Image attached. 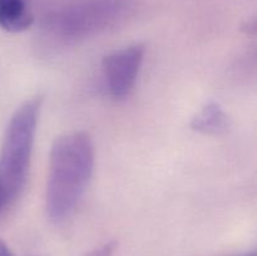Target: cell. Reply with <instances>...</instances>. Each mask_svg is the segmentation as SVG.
<instances>
[{
    "mask_svg": "<svg viewBox=\"0 0 257 256\" xmlns=\"http://www.w3.org/2000/svg\"><path fill=\"white\" fill-rule=\"evenodd\" d=\"M12 205H13L12 200H10L9 196L7 195L5 190L2 187V185H0V213L4 212V211Z\"/></svg>",
    "mask_w": 257,
    "mask_h": 256,
    "instance_id": "ba28073f",
    "label": "cell"
},
{
    "mask_svg": "<svg viewBox=\"0 0 257 256\" xmlns=\"http://www.w3.org/2000/svg\"><path fill=\"white\" fill-rule=\"evenodd\" d=\"M94 168V146L87 132H70L54 141L49 155L45 212L53 222L67 220L82 200Z\"/></svg>",
    "mask_w": 257,
    "mask_h": 256,
    "instance_id": "6da1fadb",
    "label": "cell"
},
{
    "mask_svg": "<svg viewBox=\"0 0 257 256\" xmlns=\"http://www.w3.org/2000/svg\"><path fill=\"white\" fill-rule=\"evenodd\" d=\"M231 256H257L255 251H247V252H241V253H235V255Z\"/></svg>",
    "mask_w": 257,
    "mask_h": 256,
    "instance_id": "30bf717a",
    "label": "cell"
},
{
    "mask_svg": "<svg viewBox=\"0 0 257 256\" xmlns=\"http://www.w3.org/2000/svg\"><path fill=\"white\" fill-rule=\"evenodd\" d=\"M34 22L29 0H0V28L9 33L29 29Z\"/></svg>",
    "mask_w": 257,
    "mask_h": 256,
    "instance_id": "8992f818",
    "label": "cell"
},
{
    "mask_svg": "<svg viewBox=\"0 0 257 256\" xmlns=\"http://www.w3.org/2000/svg\"><path fill=\"white\" fill-rule=\"evenodd\" d=\"M191 130L206 136L225 135L231 128V119L218 103L210 102L201 108L191 120Z\"/></svg>",
    "mask_w": 257,
    "mask_h": 256,
    "instance_id": "5b68a950",
    "label": "cell"
},
{
    "mask_svg": "<svg viewBox=\"0 0 257 256\" xmlns=\"http://www.w3.org/2000/svg\"><path fill=\"white\" fill-rule=\"evenodd\" d=\"M118 0H89L70 7L50 19L49 29L59 39L75 40L103 29L119 15Z\"/></svg>",
    "mask_w": 257,
    "mask_h": 256,
    "instance_id": "3957f363",
    "label": "cell"
},
{
    "mask_svg": "<svg viewBox=\"0 0 257 256\" xmlns=\"http://www.w3.org/2000/svg\"><path fill=\"white\" fill-rule=\"evenodd\" d=\"M43 95L23 102L13 113L0 148V185L14 203L24 190L32 161Z\"/></svg>",
    "mask_w": 257,
    "mask_h": 256,
    "instance_id": "7a4b0ae2",
    "label": "cell"
},
{
    "mask_svg": "<svg viewBox=\"0 0 257 256\" xmlns=\"http://www.w3.org/2000/svg\"><path fill=\"white\" fill-rule=\"evenodd\" d=\"M115 247H117V242L115 241H108V242L90 250L84 256H113L114 255Z\"/></svg>",
    "mask_w": 257,
    "mask_h": 256,
    "instance_id": "52a82bcc",
    "label": "cell"
},
{
    "mask_svg": "<svg viewBox=\"0 0 257 256\" xmlns=\"http://www.w3.org/2000/svg\"><path fill=\"white\" fill-rule=\"evenodd\" d=\"M0 256H15L14 252L12 251V248H10L2 238H0Z\"/></svg>",
    "mask_w": 257,
    "mask_h": 256,
    "instance_id": "9c48e42d",
    "label": "cell"
},
{
    "mask_svg": "<svg viewBox=\"0 0 257 256\" xmlns=\"http://www.w3.org/2000/svg\"><path fill=\"white\" fill-rule=\"evenodd\" d=\"M145 57L142 44L130 45L112 52L102 62V72L108 92L123 98L132 92Z\"/></svg>",
    "mask_w": 257,
    "mask_h": 256,
    "instance_id": "277c9868",
    "label": "cell"
}]
</instances>
